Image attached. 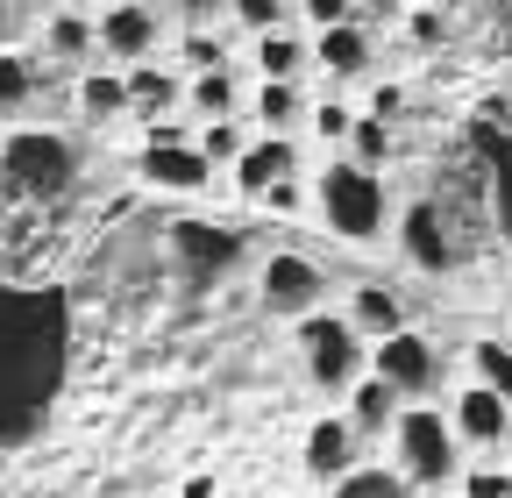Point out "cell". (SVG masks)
Wrapping results in <instances>:
<instances>
[{
  "mask_svg": "<svg viewBox=\"0 0 512 498\" xmlns=\"http://www.w3.org/2000/svg\"><path fill=\"white\" fill-rule=\"evenodd\" d=\"M72 314L57 285H0V449L29 442L64 392Z\"/></svg>",
  "mask_w": 512,
  "mask_h": 498,
  "instance_id": "1",
  "label": "cell"
},
{
  "mask_svg": "<svg viewBox=\"0 0 512 498\" xmlns=\"http://www.w3.org/2000/svg\"><path fill=\"white\" fill-rule=\"evenodd\" d=\"M392 456H399V477L413 491H441V484H456L463 470V442H456V427H448L441 406H399L392 413Z\"/></svg>",
  "mask_w": 512,
  "mask_h": 498,
  "instance_id": "2",
  "label": "cell"
},
{
  "mask_svg": "<svg viewBox=\"0 0 512 498\" xmlns=\"http://www.w3.org/2000/svg\"><path fill=\"white\" fill-rule=\"evenodd\" d=\"M0 185L22 200H64L79 185V143L64 129H15L0 143Z\"/></svg>",
  "mask_w": 512,
  "mask_h": 498,
  "instance_id": "3",
  "label": "cell"
},
{
  "mask_svg": "<svg viewBox=\"0 0 512 498\" xmlns=\"http://www.w3.org/2000/svg\"><path fill=\"white\" fill-rule=\"evenodd\" d=\"M313 200H320V221L349 242H377L384 235V178L363 171L356 157H335L328 171L313 178Z\"/></svg>",
  "mask_w": 512,
  "mask_h": 498,
  "instance_id": "4",
  "label": "cell"
},
{
  "mask_svg": "<svg viewBox=\"0 0 512 498\" xmlns=\"http://www.w3.org/2000/svg\"><path fill=\"white\" fill-rule=\"evenodd\" d=\"M299 356H306V378H313L320 392H335V399L370 370L363 335H356L342 314H320V306H306V314H299Z\"/></svg>",
  "mask_w": 512,
  "mask_h": 498,
  "instance_id": "5",
  "label": "cell"
},
{
  "mask_svg": "<svg viewBox=\"0 0 512 498\" xmlns=\"http://www.w3.org/2000/svg\"><path fill=\"white\" fill-rule=\"evenodd\" d=\"M136 171H143V185H157V193H207L214 185V164L192 150V129H178L164 114L150 121V143H143Z\"/></svg>",
  "mask_w": 512,
  "mask_h": 498,
  "instance_id": "6",
  "label": "cell"
},
{
  "mask_svg": "<svg viewBox=\"0 0 512 498\" xmlns=\"http://www.w3.org/2000/svg\"><path fill=\"white\" fill-rule=\"evenodd\" d=\"M370 370L384 385H392L399 399H427L434 385H441V356H434V342L427 335H413V328H392V335H377V349H370Z\"/></svg>",
  "mask_w": 512,
  "mask_h": 498,
  "instance_id": "7",
  "label": "cell"
},
{
  "mask_svg": "<svg viewBox=\"0 0 512 498\" xmlns=\"http://www.w3.org/2000/svg\"><path fill=\"white\" fill-rule=\"evenodd\" d=\"M171 249H178L185 271L214 278V271H235V264H242L249 235H242V228H221V221H171Z\"/></svg>",
  "mask_w": 512,
  "mask_h": 498,
  "instance_id": "8",
  "label": "cell"
},
{
  "mask_svg": "<svg viewBox=\"0 0 512 498\" xmlns=\"http://www.w3.org/2000/svg\"><path fill=\"white\" fill-rule=\"evenodd\" d=\"M399 249H406V264L427 271V278H441L448 264H456V235H448L441 200H413V207H406V221H399Z\"/></svg>",
  "mask_w": 512,
  "mask_h": 498,
  "instance_id": "9",
  "label": "cell"
},
{
  "mask_svg": "<svg viewBox=\"0 0 512 498\" xmlns=\"http://www.w3.org/2000/svg\"><path fill=\"white\" fill-rule=\"evenodd\" d=\"M328 299V278H320V264L313 257H299V249H278V257L264 264V306L271 314H306V306H320Z\"/></svg>",
  "mask_w": 512,
  "mask_h": 498,
  "instance_id": "10",
  "label": "cell"
},
{
  "mask_svg": "<svg viewBox=\"0 0 512 498\" xmlns=\"http://www.w3.org/2000/svg\"><path fill=\"white\" fill-rule=\"evenodd\" d=\"M93 50H107V57H150L157 50V8L150 0H114L107 15H93Z\"/></svg>",
  "mask_w": 512,
  "mask_h": 498,
  "instance_id": "11",
  "label": "cell"
},
{
  "mask_svg": "<svg viewBox=\"0 0 512 498\" xmlns=\"http://www.w3.org/2000/svg\"><path fill=\"white\" fill-rule=\"evenodd\" d=\"M306 57H313V72H328V79H363L370 57H377V43H370V29H363L356 15H342V22H328V29H313Z\"/></svg>",
  "mask_w": 512,
  "mask_h": 498,
  "instance_id": "12",
  "label": "cell"
},
{
  "mask_svg": "<svg viewBox=\"0 0 512 498\" xmlns=\"http://www.w3.org/2000/svg\"><path fill=\"white\" fill-rule=\"evenodd\" d=\"M292 164H299V143L292 136H249L242 150H235V193L242 200H256L264 185H278V178H292Z\"/></svg>",
  "mask_w": 512,
  "mask_h": 498,
  "instance_id": "13",
  "label": "cell"
},
{
  "mask_svg": "<svg viewBox=\"0 0 512 498\" xmlns=\"http://www.w3.org/2000/svg\"><path fill=\"white\" fill-rule=\"evenodd\" d=\"M448 427H456V442H470V449H498L505 434H512V399L470 385L456 406H448Z\"/></svg>",
  "mask_w": 512,
  "mask_h": 498,
  "instance_id": "14",
  "label": "cell"
},
{
  "mask_svg": "<svg viewBox=\"0 0 512 498\" xmlns=\"http://www.w3.org/2000/svg\"><path fill=\"white\" fill-rule=\"evenodd\" d=\"M349 463H356V427H349V413L313 420V434H306V470H313L320 484H335Z\"/></svg>",
  "mask_w": 512,
  "mask_h": 498,
  "instance_id": "15",
  "label": "cell"
},
{
  "mask_svg": "<svg viewBox=\"0 0 512 498\" xmlns=\"http://www.w3.org/2000/svg\"><path fill=\"white\" fill-rule=\"evenodd\" d=\"M342 321L356 328V335H392V328H406V299L392 292V285H356L349 292V306H342Z\"/></svg>",
  "mask_w": 512,
  "mask_h": 498,
  "instance_id": "16",
  "label": "cell"
},
{
  "mask_svg": "<svg viewBox=\"0 0 512 498\" xmlns=\"http://www.w3.org/2000/svg\"><path fill=\"white\" fill-rule=\"evenodd\" d=\"M306 121V79H264L256 86V129L264 136H292Z\"/></svg>",
  "mask_w": 512,
  "mask_h": 498,
  "instance_id": "17",
  "label": "cell"
},
{
  "mask_svg": "<svg viewBox=\"0 0 512 498\" xmlns=\"http://www.w3.org/2000/svg\"><path fill=\"white\" fill-rule=\"evenodd\" d=\"M43 57H57V65L93 57V15L86 8H43Z\"/></svg>",
  "mask_w": 512,
  "mask_h": 498,
  "instance_id": "18",
  "label": "cell"
},
{
  "mask_svg": "<svg viewBox=\"0 0 512 498\" xmlns=\"http://www.w3.org/2000/svg\"><path fill=\"white\" fill-rule=\"evenodd\" d=\"M121 86H128V114H150V121H157V114H171V107L185 100V79H171V72L143 65V57L121 72Z\"/></svg>",
  "mask_w": 512,
  "mask_h": 498,
  "instance_id": "19",
  "label": "cell"
},
{
  "mask_svg": "<svg viewBox=\"0 0 512 498\" xmlns=\"http://www.w3.org/2000/svg\"><path fill=\"white\" fill-rule=\"evenodd\" d=\"M342 399H349V427H356V434H384V427H392V413L406 406L392 385L377 378V370H363V378H356Z\"/></svg>",
  "mask_w": 512,
  "mask_h": 498,
  "instance_id": "20",
  "label": "cell"
},
{
  "mask_svg": "<svg viewBox=\"0 0 512 498\" xmlns=\"http://www.w3.org/2000/svg\"><path fill=\"white\" fill-rule=\"evenodd\" d=\"M256 72H264V79H306L313 72V57H306V36L299 29H264V36H256Z\"/></svg>",
  "mask_w": 512,
  "mask_h": 498,
  "instance_id": "21",
  "label": "cell"
},
{
  "mask_svg": "<svg viewBox=\"0 0 512 498\" xmlns=\"http://www.w3.org/2000/svg\"><path fill=\"white\" fill-rule=\"evenodd\" d=\"M185 100L200 107L207 121H214V114H235V107H242V79H235V65L221 57V65H207V72H192V79H185Z\"/></svg>",
  "mask_w": 512,
  "mask_h": 498,
  "instance_id": "22",
  "label": "cell"
},
{
  "mask_svg": "<svg viewBox=\"0 0 512 498\" xmlns=\"http://www.w3.org/2000/svg\"><path fill=\"white\" fill-rule=\"evenodd\" d=\"M36 93H43V65H36L29 50H8V43H0V114H22Z\"/></svg>",
  "mask_w": 512,
  "mask_h": 498,
  "instance_id": "23",
  "label": "cell"
},
{
  "mask_svg": "<svg viewBox=\"0 0 512 498\" xmlns=\"http://www.w3.org/2000/svg\"><path fill=\"white\" fill-rule=\"evenodd\" d=\"M342 150H349L363 171H384V164H392V121L356 114V121H349V136H342Z\"/></svg>",
  "mask_w": 512,
  "mask_h": 498,
  "instance_id": "24",
  "label": "cell"
},
{
  "mask_svg": "<svg viewBox=\"0 0 512 498\" xmlns=\"http://www.w3.org/2000/svg\"><path fill=\"white\" fill-rule=\"evenodd\" d=\"M79 114H86V121H114V114H128V86H121V72H86V79H79Z\"/></svg>",
  "mask_w": 512,
  "mask_h": 498,
  "instance_id": "25",
  "label": "cell"
},
{
  "mask_svg": "<svg viewBox=\"0 0 512 498\" xmlns=\"http://www.w3.org/2000/svg\"><path fill=\"white\" fill-rule=\"evenodd\" d=\"M470 378L498 399H512V342H470Z\"/></svg>",
  "mask_w": 512,
  "mask_h": 498,
  "instance_id": "26",
  "label": "cell"
},
{
  "mask_svg": "<svg viewBox=\"0 0 512 498\" xmlns=\"http://www.w3.org/2000/svg\"><path fill=\"white\" fill-rule=\"evenodd\" d=\"M335 498H420V491H413L406 477H392V470H356V463H349V470L335 477Z\"/></svg>",
  "mask_w": 512,
  "mask_h": 498,
  "instance_id": "27",
  "label": "cell"
},
{
  "mask_svg": "<svg viewBox=\"0 0 512 498\" xmlns=\"http://www.w3.org/2000/svg\"><path fill=\"white\" fill-rule=\"evenodd\" d=\"M242 143H249V129H242V121H235V114H214V121H207V129H200V136H192V150H200V157H207L214 171H221V164H235V150H242Z\"/></svg>",
  "mask_w": 512,
  "mask_h": 498,
  "instance_id": "28",
  "label": "cell"
},
{
  "mask_svg": "<svg viewBox=\"0 0 512 498\" xmlns=\"http://www.w3.org/2000/svg\"><path fill=\"white\" fill-rule=\"evenodd\" d=\"M491 207H498V228L512 235V136L491 143Z\"/></svg>",
  "mask_w": 512,
  "mask_h": 498,
  "instance_id": "29",
  "label": "cell"
},
{
  "mask_svg": "<svg viewBox=\"0 0 512 498\" xmlns=\"http://www.w3.org/2000/svg\"><path fill=\"white\" fill-rule=\"evenodd\" d=\"M399 22H406V36H413L420 50H441V43H448V15H441V8H413V0H406Z\"/></svg>",
  "mask_w": 512,
  "mask_h": 498,
  "instance_id": "30",
  "label": "cell"
},
{
  "mask_svg": "<svg viewBox=\"0 0 512 498\" xmlns=\"http://www.w3.org/2000/svg\"><path fill=\"white\" fill-rule=\"evenodd\" d=\"M456 484H463V498H512V470H498V463L456 470Z\"/></svg>",
  "mask_w": 512,
  "mask_h": 498,
  "instance_id": "31",
  "label": "cell"
},
{
  "mask_svg": "<svg viewBox=\"0 0 512 498\" xmlns=\"http://www.w3.org/2000/svg\"><path fill=\"white\" fill-rule=\"evenodd\" d=\"M221 57H228L221 29H214V22H192V36H185V65H192V72H207V65H221Z\"/></svg>",
  "mask_w": 512,
  "mask_h": 498,
  "instance_id": "32",
  "label": "cell"
},
{
  "mask_svg": "<svg viewBox=\"0 0 512 498\" xmlns=\"http://www.w3.org/2000/svg\"><path fill=\"white\" fill-rule=\"evenodd\" d=\"M228 15H235L249 36H264V29H278V22H285V0H228Z\"/></svg>",
  "mask_w": 512,
  "mask_h": 498,
  "instance_id": "33",
  "label": "cell"
},
{
  "mask_svg": "<svg viewBox=\"0 0 512 498\" xmlns=\"http://www.w3.org/2000/svg\"><path fill=\"white\" fill-rule=\"evenodd\" d=\"M306 121H313V129H320V136H328V143H342V136H349V121H356V114H349L342 100H320V107H306Z\"/></svg>",
  "mask_w": 512,
  "mask_h": 498,
  "instance_id": "34",
  "label": "cell"
},
{
  "mask_svg": "<svg viewBox=\"0 0 512 498\" xmlns=\"http://www.w3.org/2000/svg\"><path fill=\"white\" fill-rule=\"evenodd\" d=\"M256 200H264L271 214H299V207H306V185H299V178H278V185H264Z\"/></svg>",
  "mask_w": 512,
  "mask_h": 498,
  "instance_id": "35",
  "label": "cell"
},
{
  "mask_svg": "<svg viewBox=\"0 0 512 498\" xmlns=\"http://www.w3.org/2000/svg\"><path fill=\"white\" fill-rule=\"evenodd\" d=\"M299 15H306L313 29H328V22H342V15H356V0H299Z\"/></svg>",
  "mask_w": 512,
  "mask_h": 498,
  "instance_id": "36",
  "label": "cell"
},
{
  "mask_svg": "<svg viewBox=\"0 0 512 498\" xmlns=\"http://www.w3.org/2000/svg\"><path fill=\"white\" fill-rule=\"evenodd\" d=\"M370 114H377V121H399V114H406V93H399V86H370Z\"/></svg>",
  "mask_w": 512,
  "mask_h": 498,
  "instance_id": "37",
  "label": "cell"
},
{
  "mask_svg": "<svg viewBox=\"0 0 512 498\" xmlns=\"http://www.w3.org/2000/svg\"><path fill=\"white\" fill-rule=\"evenodd\" d=\"M178 15H185V22H221L228 0H178Z\"/></svg>",
  "mask_w": 512,
  "mask_h": 498,
  "instance_id": "38",
  "label": "cell"
},
{
  "mask_svg": "<svg viewBox=\"0 0 512 498\" xmlns=\"http://www.w3.org/2000/svg\"><path fill=\"white\" fill-rule=\"evenodd\" d=\"M406 8V0H356V15H377V22H392Z\"/></svg>",
  "mask_w": 512,
  "mask_h": 498,
  "instance_id": "39",
  "label": "cell"
},
{
  "mask_svg": "<svg viewBox=\"0 0 512 498\" xmlns=\"http://www.w3.org/2000/svg\"><path fill=\"white\" fill-rule=\"evenodd\" d=\"M185 498H214V477H185Z\"/></svg>",
  "mask_w": 512,
  "mask_h": 498,
  "instance_id": "40",
  "label": "cell"
},
{
  "mask_svg": "<svg viewBox=\"0 0 512 498\" xmlns=\"http://www.w3.org/2000/svg\"><path fill=\"white\" fill-rule=\"evenodd\" d=\"M8 29H15V15H8V0H0V43H8Z\"/></svg>",
  "mask_w": 512,
  "mask_h": 498,
  "instance_id": "41",
  "label": "cell"
},
{
  "mask_svg": "<svg viewBox=\"0 0 512 498\" xmlns=\"http://www.w3.org/2000/svg\"><path fill=\"white\" fill-rule=\"evenodd\" d=\"M43 8H86V0H43Z\"/></svg>",
  "mask_w": 512,
  "mask_h": 498,
  "instance_id": "42",
  "label": "cell"
},
{
  "mask_svg": "<svg viewBox=\"0 0 512 498\" xmlns=\"http://www.w3.org/2000/svg\"><path fill=\"white\" fill-rule=\"evenodd\" d=\"M498 8H512V0H498Z\"/></svg>",
  "mask_w": 512,
  "mask_h": 498,
  "instance_id": "43",
  "label": "cell"
}]
</instances>
